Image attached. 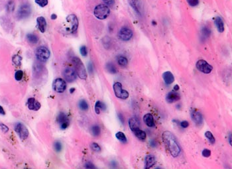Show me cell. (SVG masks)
Returning <instances> with one entry per match:
<instances>
[{
    "instance_id": "cell-37",
    "label": "cell",
    "mask_w": 232,
    "mask_h": 169,
    "mask_svg": "<svg viewBox=\"0 0 232 169\" xmlns=\"http://www.w3.org/2000/svg\"><path fill=\"white\" fill-rule=\"evenodd\" d=\"M62 144H61V143L60 141H56L55 143H54V149H55L56 151L57 152H60L61 151V150H62Z\"/></svg>"
},
{
    "instance_id": "cell-8",
    "label": "cell",
    "mask_w": 232,
    "mask_h": 169,
    "mask_svg": "<svg viewBox=\"0 0 232 169\" xmlns=\"http://www.w3.org/2000/svg\"><path fill=\"white\" fill-rule=\"evenodd\" d=\"M14 129L17 134L21 140H25L29 136V131L27 128L21 123H17L15 124Z\"/></svg>"
},
{
    "instance_id": "cell-11",
    "label": "cell",
    "mask_w": 232,
    "mask_h": 169,
    "mask_svg": "<svg viewBox=\"0 0 232 169\" xmlns=\"http://www.w3.org/2000/svg\"><path fill=\"white\" fill-rule=\"evenodd\" d=\"M56 121L62 129H66L69 126L70 120L66 115L63 112H60L59 114L56 117Z\"/></svg>"
},
{
    "instance_id": "cell-46",
    "label": "cell",
    "mask_w": 232,
    "mask_h": 169,
    "mask_svg": "<svg viewBox=\"0 0 232 169\" xmlns=\"http://www.w3.org/2000/svg\"><path fill=\"white\" fill-rule=\"evenodd\" d=\"M180 125L182 128H187L189 126V123L187 121H183L182 122H180Z\"/></svg>"
},
{
    "instance_id": "cell-13",
    "label": "cell",
    "mask_w": 232,
    "mask_h": 169,
    "mask_svg": "<svg viewBox=\"0 0 232 169\" xmlns=\"http://www.w3.org/2000/svg\"><path fill=\"white\" fill-rule=\"evenodd\" d=\"M119 38L124 41H127L133 37V32L130 29L127 27H122L118 33Z\"/></svg>"
},
{
    "instance_id": "cell-49",
    "label": "cell",
    "mask_w": 232,
    "mask_h": 169,
    "mask_svg": "<svg viewBox=\"0 0 232 169\" xmlns=\"http://www.w3.org/2000/svg\"><path fill=\"white\" fill-rule=\"evenodd\" d=\"M118 117H119V120H120L121 122L122 123H124V118L121 113H118Z\"/></svg>"
},
{
    "instance_id": "cell-36",
    "label": "cell",
    "mask_w": 232,
    "mask_h": 169,
    "mask_svg": "<svg viewBox=\"0 0 232 169\" xmlns=\"http://www.w3.org/2000/svg\"><path fill=\"white\" fill-rule=\"evenodd\" d=\"M23 77V72L22 70H18L15 74V78L17 81L21 80Z\"/></svg>"
},
{
    "instance_id": "cell-44",
    "label": "cell",
    "mask_w": 232,
    "mask_h": 169,
    "mask_svg": "<svg viewBox=\"0 0 232 169\" xmlns=\"http://www.w3.org/2000/svg\"><path fill=\"white\" fill-rule=\"evenodd\" d=\"M0 128H1V130L3 131V133H8V131H9V128H8V126H5V124H3V123H0Z\"/></svg>"
},
{
    "instance_id": "cell-26",
    "label": "cell",
    "mask_w": 232,
    "mask_h": 169,
    "mask_svg": "<svg viewBox=\"0 0 232 169\" xmlns=\"http://www.w3.org/2000/svg\"><path fill=\"white\" fill-rule=\"evenodd\" d=\"M134 135H135V137H137V139H139V140L143 141V140H145L147 137L146 133L144 131H142L140 129L134 131Z\"/></svg>"
},
{
    "instance_id": "cell-21",
    "label": "cell",
    "mask_w": 232,
    "mask_h": 169,
    "mask_svg": "<svg viewBox=\"0 0 232 169\" xmlns=\"http://www.w3.org/2000/svg\"><path fill=\"white\" fill-rule=\"evenodd\" d=\"M163 78L166 84H168V85L169 84H171L174 82V80H175V77H174L173 74L170 72H169V71L163 73Z\"/></svg>"
},
{
    "instance_id": "cell-53",
    "label": "cell",
    "mask_w": 232,
    "mask_h": 169,
    "mask_svg": "<svg viewBox=\"0 0 232 169\" xmlns=\"http://www.w3.org/2000/svg\"><path fill=\"white\" fill-rule=\"evenodd\" d=\"M179 90V86L178 85H176L175 87H174V90L175 91H178Z\"/></svg>"
},
{
    "instance_id": "cell-6",
    "label": "cell",
    "mask_w": 232,
    "mask_h": 169,
    "mask_svg": "<svg viewBox=\"0 0 232 169\" xmlns=\"http://www.w3.org/2000/svg\"><path fill=\"white\" fill-rule=\"evenodd\" d=\"M31 13V5L29 3H24L19 8L18 13H17V17L18 19H23L28 18Z\"/></svg>"
},
{
    "instance_id": "cell-23",
    "label": "cell",
    "mask_w": 232,
    "mask_h": 169,
    "mask_svg": "<svg viewBox=\"0 0 232 169\" xmlns=\"http://www.w3.org/2000/svg\"><path fill=\"white\" fill-rule=\"evenodd\" d=\"M128 2L135 11L140 14V3L139 0H128Z\"/></svg>"
},
{
    "instance_id": "cell-5",
    "label": "cell",
    "mask_w": 232,
    "mask_h": 169,
    "mask_svg": "<svg viewBox=\"0 0 232 169\" xmlns=\"http://www.w3.org/2000/svg\"><path fill=\"white\" fill-rule=\"evenodd\" d=\"M50 53L49 50L45 46H40L36 50L35 56L37 59L40 62H45L49 59Z\"/></svg>"
},
{
    "instance_id": "cell-16",
    "label": "cell",
    "mask_w": 232,
    "mask_h": 169,
    "mask_svg": "<svg viewBox=\"0 0 232 169\" xmlns=\"http://www.w3.org/2000/svg\"><path fill=\"white\" fill-rule=\"evenodd\" d=\"M180 100V95L178 93L176 92V91H171V92H169L166 97V100L168 103H173L175 101H179Z\"/></svg>"
},
{
    "instance_id": "cell-4",
    "label": "cell",
    "mask_w": 232,
    "mask_h": 169,
    "mask_svg": "<svg viewBox=\"0 0 232 169\" xmlns=\"http://www.w3.org/2000/svg\"><path fill=\"white\" fill-rule=\"evenodd\" d=\"M78 27V20L77 17L74 15H69L66 19V29L69 33H74L76 31Z\"/></svg>"
},
{
    "instance_id": "cell-40",
    "label": "cell",
    "mask_w": 232,
    "mask_h": 169,
    "mask_svg": "<svg viewBox=\"0 0 232 169\" xmlns=\"http://www.w3.org/2000/svg\"><path fill=\"white\" fill-rule=\"evenodd\" d=\"M14 8H15L14 3H13V2L11 0V1H9L8 3V5H7V9H8L9 11H13V9H14Z\"/></svg>"
},
{
    "instance_id": "cell-10",
    "label": "cell",
    "mask_w": 232,
    "mask_h": 169,
    "mask_svg": "<svg viewBox=\"0 0 232 169\" xmlns=\"http://www.w3.org/2000/svg\"><path fill=\"white\" fill-rule=\"evenodd\" d=\"M53 90L58 93H62L66 88V82L62 78H56L54 80L53 84Z\"/></svg>"
},
{
    "instance_id": "cell-32",
    "label": "cell",
    "mask_w": 232,
    "mask_h": 169,
    "mask_svg": "<svg viewBox=\"0 0 232 169\" xmlns=\"http://www.w3.org/2000/svg\"><path fill=\"white\" fill-rule=\"evenodd\" d=\"M205 137L208 139V140L209 141L210 143L211 144H214L215 142H216V139H215V137H214L213 134L211 133L210 131H206L205 133Z\"/></svg>"
},
{
    "instance_id": "cell-30",
    "label": "cell",
    "mask_w": 232,
    "mask_h": 169,
    "mask_svg": "<svg viewBox=\"0 0 232 169\" xmlns=\"http://www.w3.org/2000/svg\"><path fill=\"white\" fill-rule=\"evenodd\" d=\"M91 131H92V133L94 136L97 137V136H98V135H100V134L101 133L100 127H99L98 126H97V125H95V126H94L92 127Z\"/></svg>"
},
{
    "instance_id": "cell-24",
    "label": "cell",
    "mask_w": 232,
    "mask_h": 169,
    "mask_svg": "<svg viewBox=\"0 0 232 169\" xmlns=\"http://www.w3.org/2000/svg\"><path fill=\"white\" fill-rule=\"evenodd\" d=\"M105 109H106V106H105V105L104 103H102V101H98L97 102L95 103V111L97 114H100L101 110L104 111V110H105Z\"/></svg>"
},
{
    "instance_id": "cell-38",
    "label": "cell",
    "mask_w": 232,
    "mask_h": 169,
    "mask_svg": "<svg viewBox=\"0 0 232 169\" xmlns=\"http://www.w3.org/2000/svg\"><path fill=\"white\" fill-rule=\"evenodd\" d=\"M91 148L93 151L95 152H100L101 151V147L99 146V145L96 143H93L91 144Z\"/></svg>"
},
{
    "instance_id": "cell-15",
    "label": "cell",
    "mask_w": 232,
    "mask_h": 169,
    "mask_svg": "<svg viewBox=\"0 0 232 169\" xmlns=\"http://www.w3.org/2000/svg\"><path fill=\"white\" fill-rule=\"evenodd\" d=\"M140 121L137 117H132L129 120V126L130 129L134 132L140 129Z\"/></svg>"
},
{
    "instance_id": "cell-14",
    "label": "cell",
    "mask_w": 232,
    "mask_h": 169,
    "mask_svg": "<svg viewBox=\"0 0 232 169\" xmlns=\"http://www.w3.org/2000/svg\"><path fill=\"white\" fill-rule=\"evenodd\" d=\"M191 117L192 120L197 126H201L203 123V116L199 111L195 109L191 110Z\"/></svg>"
},
{
    "instance_id": "cell-52",
    "label": "cell",
    "mask_w": 232,
    "mask_h": 169,
    "mask_svg": "<svg viewBox=\"0 0 232 169\" xmlns=\"http://www.w3.org/2000/svg\"><path fill=\"white\" fill-rule=\"evenodd\" d=\"M56 18H57L56 15H55V14H53V15H51V19H52L54 20V19H56Z\"/></svg>"
},
{
    "instance_id": "cell-41",
    "label": "cell",
    "mask_w": 232,
    "mask_h": 169,
    "mask_svg": "<svg viewBox=\"0 0 232 169\" xmlns=\"http://www.w3.org/2000/svg\"><path fill=\"white\" fill-rule=\"evenodd\" d=\"M80 52L83 56H86L88 54V50L86 46H82L80 49Z\"/></svg>"
},
{
    "instance_id": "cell-22",
    "label": "cell",
    "mask_w": 232,
    "mask_h": 169,
    "mask_svg": "<svg viewBox=\"0 0 232 169\" xmlns=\"http://www.w3.org/2000/svg\"><path fill=\"white\" fill-rule=\"evenodd\" d=\"M215 25L216 26L218 31L220 33H223L224 31V23L220 17H216V18L215 19Z\"/></svg>"
},
{
    "instance_id": "cell-9",
    "label": "cell",
    "mask_w": 232,
    "mask_h": 169,
    "mask_svg": "<svg viewBox=\"0 0 232 169\" xmlns=\"http://www.w3.org/2000/svg\"><path fill=\"white\" fill-rule=\"evenodd\" d=\"M196 66L200 72L204 74H209L213 70V67L204 60H199L196 62Z\"/></svg>"
},
{
    "instance_id": "cell-18",
    "label": "cell",
    "mask_w": 232,
    "mask_h": 169,
    "mask_svg": "<svg viewBox=\"0 0 232 169\" xmlns=\"http://www.w3.org/2000/svg\"><path fill=\"white\" fill-rule=\"evenodd\" d=\"M156 163V158L153 155H148L145 157V168L149 169L152 168Z\"/></svg>"
},
{
    "instance_id": "cell-51",
    "label": "cell",
    "mask_w": 232,
    "mask_h": 169,
    "mask_svg": "<svg viewBox=\"0 0 232 169\" xmlns=\"http://www.w3.org/2000/svg\"><path fill=\"white\" fill-rule=\"evenodd\" d=\"M229 143L231 145L232 143H231V133H229Z\"/></svg>"
},
{
    "instance_id": "cell-29",
    "label": "cell",
    "mask_w": 232,
    "mask_h": 169,
    "mask_svg": "<svg viewBox=\"0 0 232 169\" xmlns=\"http://www.w3.org/2000/svg\"><path fill=\"white\" fill-rule=\"evenodd\" d=\"M78 106H79V108L82 111H87L88 110V104L86 102V100H81L79 103H78Z\"/></svg>"
},
{
    "instance_id": "cell-27",
    "label": "cell",
    "mask_w": 232,
    "mask_h": 169,
    "mask_svg": "<svg viewBox=\"0 0 232 169\" xmlns=\"http://www.w3.org/2000/svg\"><path fill=\"white\" fill-rule=\"evenodd\" d=\"M115 137L119 141L121 142L122 143H126L127 142V138H126L125 134L123 132H121V131H119V132L116 133Z\"/></svg>"
},
{
    "instance_id": "cell-25",
    "label": "cell",
    "mask_w": 232,
    "mask_h": 169,
    "mask_svg": "<svg viewBox=\"0 0 232 169\" xmlns=\"http://www.w3.org/2000/svg\"><path fill=\"white\" fill-rule=\"evenodd\" d=\"M27 39L29 43L31 44H36L39 41V37L33 33H29L27 35Z\"/></svg>"
},
{
    "instance_id": "cell-48",
    "label": "cell",
    "mask_w": 232,
    "mask_h": 169,
    "mask_svg": "<svg viewBox=\"0 0 232 169\" xmlns=\"http://www.w3.org/2000/svg\"><path fill=\"white\" fill-rule=\"evenodd\" d=\"M85 167H86V168H95V166L94 165L90 163V162H88V163H87L86 164H85Z\"/></svg>"
},
{
    "instance_id": "cell-2",
    "label": "cell",
    "mask_w": 232,
    "mask_h": 169,
    "mask_svg": "<svg viewBox=\"0 0 232 169\" xmlns=\"http://www.w3.org/2000/svg\"><path fill=\"white\" fill-rule=\"evenodd\" d=\"M72 63L75 68L76 74L80 79L86 80L87 78V72L85 66L81 60L78 57H74L72 59Z\"/></svg>"
},
{
    "instance_id": "cell-54",
    "label": "cell",
    "mask_w": 232,
    "mask_h": 169,
    "mask_svg": "<svg viewBox=\"0 0 232 169\" xmlns=\"http://www.w3.org/2000/svg\"><path fill=\"white\" fill-rule=\"evenodd\" d=\"M74 90H75V88H71L70 90V92L72 94V93H73L74 92Z\"/></svg>"
},
{
    "instance_id": "cell-45",
    "label": "cell",
    "mask_w": 232,
    "mask_h": 169,
    "mask_svg": "<svg viewBox=\"0 0 232 169\" xmlns=\"http://www.w3.org/2000/svg\"><path fill=\"white\" fill-rule=\"evenodd\" d=\"M103 2L105 3L107 6H113L115 4L114 0H103Z\"/></svg>"
},
{
    "instance_id": "cell-7",
    "label": "cell",
    "mask_w": 232,
    "mask_h": 169,
    "mask_svg": "<svg viewBox=\"0 0 232 169\" xmlns=\"http://www.w3.org/2000/svg\"><path fill=\"white\" fill-rule=\"evenodd\" d=\"M113 88H114L115 96L118 97V98L123 99V100H125L128 98L129 93L127 92V91L122 88V85L121 83L115 82L114 84Z\"/></svg>"
},
{
    "instance_id": "cell-19",
    "label": "cell",
    "mask_w": 232,
    "mask_h": 169,
    "mask_svg": "<svg viewBox=\"0 0 232 169\" xmlns=\"http://www.w3.org/2000/svg\"><path fill=\"white\" fill-rule=\"evenodd\" d=\"M37 22L39 31L43 33H45L47 27V21L43 17H39V18L37 19Z\"/></svg>"
},
{
    "instance_id": "cell-17",
    "label": "cell",
    "mask_w": 232,
    "mask_h": 169,
    "mask_svg": "<svg viewBox=\"0 0 232 169\" xmlns=\"http://www.w3.org/2000/svg\"><path fill=\"white\" fill-rule=\"evenodd\" d=\"M27 106L31 110L37 111L40 109L41 106H40V104L39 101H37L35 98L31 97L27 100Z\"/></svg>"
},
{
    "instance_id": "cell-33",
    "label": "cell",
    "mask_w": 232,
    "mask_h": 169,
    "mask_svg": "<svg viewBox=\"0 0 232 169\" xmlns=\"http://www.w3.org/2000/svg\"><path fill=\"white\" fill-rule=\"evenodd\" d=\"M118 64L120 66H127V65L128 64V61H127V59L125 58V57L124 56H119L118 57Z\"/></svg>"
},
{
    "instance_id": "cell-28",
    "label": "cell",
    "mask_w": 232,
    "mask_h": 169,
    "mask_svg": "<svg viewBox=\"0 0 232 169\" xmlns=\"http://www.w3.org/2000/svg\"><path fill=\"white\" fill-rule=\"evenodd\" d=\"M105 68H106V69L108 72L111 74L117 73V69H116V67L115 66V65L113 63L111 62L108 63L106 66H105Z\"/></svg>"
},
{
    "instance_id": "cell-3",
    "label": "cell",
    "mask_w": 232,
    "mask_h": 169,
    "mask_svg": "<svg viewBox=\"0 0 232 169\" xmlns=\"http://www.w3.org/2000/svg\"><path fill=\"white\" fill-rule=\"evenodd\" d=\"M94 15L96 18L103 20L106 19L110 13V8L104 4H100L95 7L94 11Z\"/></svg>"
},
{
    "instance_id": "cell-1",
    "label": "cell",
    "mask_w": 232,
    "mask_h": 169,
    "mask_svg": "<svg viewBox=\"0 0 232 169\" xmlns=\"http://www.w3.org/2000/svg\"><path fill=\"white\" fill-rule=\"evenodd\" d=\"M162 138L163 143L169 153L173 157H178L180 153V147L173 133L168 131H165L162 135Z\"/></svg>"
},
{
    "instance_id": "cell-47",
    "label": "cell",
    "mask_w": 232,
    "mask_h": 169,
    "mask_svg": "<svg viewBox=\"0 0 232 169\" xmlns=\"http://www.w3.org/2000/svg\"><path fill=\"white\" fill-rule=\"evenodd\" d=\"M88 72H90V74H92L94 72V69H93V66L92 64L90 62L88 65Z\"/></svg>"
},
{
    "instance_id": "cell-42",
    "label": "cell",
    "mask_w": 232,
    "mask_h": 169,
    "mask_svg": "<svg viewBox=\"0 0 232 169\" xmlns=\"http://www.w3.org/2000/svg\"><path fill=\"white\" fill-rule=\"evenodd\" d=\"M187 2L191 7H195L198 5L199 0H187Z\"/></svg>"
},
{
    "instance_id": "cell-39",
    "label": "cell",
    "mask_w": 232,
    "mask_h": 169,
    "mask_svg": "<svg viewBox=\"0 0 232 169\" xmlns=\"http://www.w3.org/2000/svg\"><path fill=\"white\" fill-rule=\"evenodd\" d=\"M35 3L39 6L44 8L48 4V0H35Z\"/></svg>"
},
{
    "instance_id": "cell-31",
    "label": "cell",
    "mask_w": 232,
    "mask_h": 169,
    "mask_svg": "<svg viewBox=\"0 0 232 169\" xmlns=\"http://www.w3.org/2000/svg\"><path fill=\"white\" fill-rule=\"evenodd\" d=\"M21 60H22V58L19 55H15L13 56L12 61H13V64L15 65L16 66L21 65Z\"/></svg>"
},
{
    "instance_id": "cell-50",
    "label": "cell",
    "mask_w": 232,
    "mask_h": 169,
    "mask_svg": "<svg viewBox=\"0 0 232 169\" xmlns=\"http://www.w3.org/2000/svg\"><path fill=\"white\" fill-rule=\"evenodd\" d=\"M0 114L1 115H5V114L4 110H3V108L1 106H0Z\"/></svg>"
},
{
    "instance_id": "cell-34",
    "label": "cell",
    "mask_w": 232,
    "mask_h": 169,
    "mask_svg": "<svg viewBox=\"0 0 232 169\" xmlns=\"http://www.w3.org/2000/svg\"><path fill=\"white\" fill-rule=\"evenodd\" d=\"M43 70V66L40 65L39 63L36 62L34 65V72H35L36 74H40L42 72Z\"/></svg>"
},
{
    "instance_id": "cell-35",
    "label": "cell",
    "mask_w": 232,
    "mask_h": 169,
    "mask_svg": "<svg viewBox=\"0 0 232 169\" xmlns=\"http://www.w3.org/2000/svg\"><path fill=\"white\" fill-rule=\"evenodd\" d=\"M202 35L204 37V38H208V37L210 36L211 31L208 28V27H204L202 29Z\"/></svg>"
},
{
    "instance_id": "cell-43",
    "label": "cell",
    "mask_w": 232,
    "mask_h": 169,
    "mask_svg": "<svg viewBox=\"0 0 232 169\" xmlns=\"http://www.w3.org/2000/svg\"><path fill=\"white\" fill-rule=\"evenodd\" d=\"M202 155L204 157H209L211 155V151L208 148H204L202 152Z\"/></svg>"
},
{
    "instance_id": "cell-20",
    "label": "cell",
    "mask_w": 232,
    "mask_h": 169,
    "mask_svg": "<svg viewBox=\"0 0 232 169\" xmlns=\"http://www.w3.org/2000/svg\"><path fill=\"white\" fill-rule=\"evenodd\" d=\"M143 121L147 126L149 127H153L155 126V121L153 116L151 113H147L143 117Z\"/></svg>"
},
{
    "instance_id": "cell-12",
    "label": "cell",
    "mask_w": 232,
    "mask_h": 169,
    "mask_svg": "<svg viewBox=\"0 0 232 169\" xmlns=\"http://www.w3.org/2000/svg\"><path fill=\"white\" fill-rule=\"evenodd\" d=\"M63 76L68 82H72L76 79L77 74L74 70L71 68H67L63 71Z\"/></svg>"
}]
</instances>
